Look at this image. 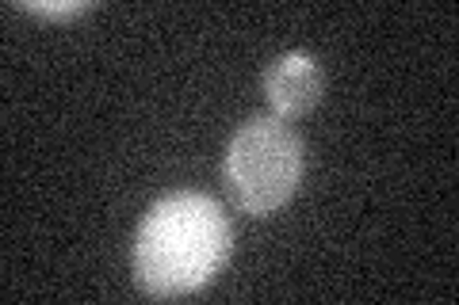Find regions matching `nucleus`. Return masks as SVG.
Listing matches in <instances>:
<instances>
[{
	"label": "nucleus",
	"mask_w": 459,
	"mask_h": 305,
	"mask_svg": "<svg viewBox=\"0 0 459 305\" xmlns=\"http://www.w3.org/2000/svg\"><path fill=\"white\" fill-rule=\"evenodd\" d=\"M234 249L222 202L199 191H177L142 217L131 264L150 298H184L204 290Z\"/></svg>",
	"instance_id": "nucleus-1"
},
{
	"label": "nucleus",
	"mask_w": 459,
	"mask_h": 305,
	"mask_svg": "<svg viewBox=\"0 0 459 305\" xmlns=\"http://www.w3.org/2000/svg\"><path fill=\"white\" fill-rule=\"evenodd\" d=\"M299 176H303V141L291 123L276 119V114H256L226 145V191L230 202L249 217L276 214L295 195Z\"/></svg>",
	"instance_id": "nucleus-2"
},
{
	"label": "nucleus",
	"mask_w": 459,
	"mask_h": 305,
	"mask_svg": "<svg viewBox=\"0 0 459 305\" xmlns=\"http://www.w3.org/2000/svg\"><path fill=\"white\" fill-rule=\"evenodd\" d=\"M322 92H325L322 65L314 62L310 54H303V50L276 57V62L268 65V72H264L268 107L283 123L287 119H299V114H307L322 99Z\"/></svg>",
	"instance_id": "nucleus-3"
},
{
	"label": "nucleus",
	"mask_w": 459,
	"mask_h": 305,
	"mask_svg": "<svg viewBox=\"0 0 459 305\" xmlns=\"http://www.w3.org/2000/svg\"><path fill=\"white\" fill-rule=\"evenodd\" d=\"M27 12H35V16H54V20H74V16H84L89 4H77V0H69V4H27Z\"/></svg>",
	"instance_id": "nucleus-4"
}]
</instances>
